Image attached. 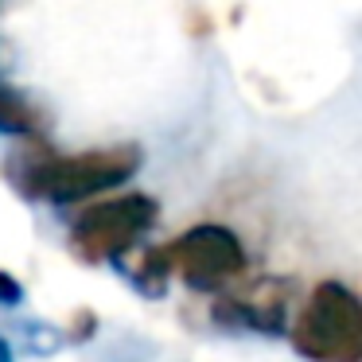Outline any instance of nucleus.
Here are the masks:
<instances>
[{
	"label": "nucleus",
	"mask_w": 362,
	"mask_h": 362,
	"mask_svg": "<svg viewBox=\"0 0 362 362\" xmlns=\"http://www.w3.org/2000/svg\"><path fill=\"white\" fill-rule=\"evenodd\" d=\"M141 168V148L136 144H117V148L78 152V156H55L43 144L16 152L8 164V175L24 195H47L55 203H78L86 195H98L105 187L133 180Z\"/></svg>",
	"instance_id": "nucleus-1"
},
{
	"label": "nucleus",
	"mask_w": 362,
	"mask_h": 362,
	"mask_svg": "<svg viewBox=\"0 0 362 362\" xmlns=\"http://www.w3.org/2000/svg\"><path fill=\"white\" fill-rule=\"evenodd\" d=\"M292 346L312 362H362V300L343 281H320L296 312Z\"/></svg>",
	"instance_id": "nucleus-2"
},
{
	"label": "nucleus",
	"mask_w": 362,
	"mask_h": 362,
	"mask_svg": "<svg viewBox=\"0 0 362 362\" xmlns=\"http://www.w3.org/2000/svg\"><path fill=\"white\" fill-rule=\"evenodd\" d=\"M160 206L156 199L129 191V195L105 199V203L90 206L78 222L71 226V250L82 261H121L141 234L156 222Z\"/></svg>",
	"instance_id": "nucleus-3"
},
{
	"label": "nucleus",
	"mask_w": 362,
	"mask_h": 362,
	"mask_svg": "<svg viewBox=\"0 0 362 362\" xmlns=\"http://www.w3.org/2000/svg\"><path fill=\"white\" fill-rule=\"evenodd\" d=\"M168 257H172V273H180L191 288H222L238 281L245 269V250L238 234L218 222H203L180 234L168 245Z\"/></svg>",
	"instance_id": "nucleus-4"
},
{
	"label": "nucleus",
	"mask_w": 362,
	"mask_h": 362,
	"mask_svg": "<svg viewBox=\"0 0 362 362\" xmlns=\"http://www.w3.org/2000/svg\"><path fill=\"white\" fill-rule=\"evenodd\" d=\"M129 276H133V284L144 292V296H160V292H164V284H168V276H172V257H168V245H164V250H144L141 261L129 269Z\"/></svg>",
	"instance_id": "nucleus-5"
},
{
	"label": "nucleus",
	"mask_w": 362,
	"mask_h": 362,
	"mask_svg": "<svg viewBox=\"0 0 362 362\" xmlns=\"http://www.w3.org/2000/svg\"><path fill=\"white\" fill-rule=\"evenodd\" d=\"M35 117L28 110V102L12 90H0V133H32Z\"/></svg>",
	"instance_id": "nucleus-6"
},
{
	"label": "nucleus",
	"mask_w": 362,
	"mask_h": 362,
	"mask_svg": "<svg viewBox=\"0 0 362 362\" xmlns=\"http://www.w3.org/2000/svg\"><path fill=\"white\" fill-rule=\"evenodd\" d=\"M20 296H24V292H20V284L12 281L8 273H0V304H20Z\"/></svg>",
	"instance_id": "nucleus-7"
},
{
	"label": "nucleus",
	"mask_w": 362,
	"mask_h": 362,
	"mask_svg": "<svg viewBox=\"0 0 362 362\" xmlns=\"http://www.w3.org/2000/svg\"><path fill=\"white\" fill-rule=\"evenodd\" d=\"M0 362H12V351H8V343L0 339Z\"/></svg>",
	"instance_id": "nucleus-8"
}]
</instances>
